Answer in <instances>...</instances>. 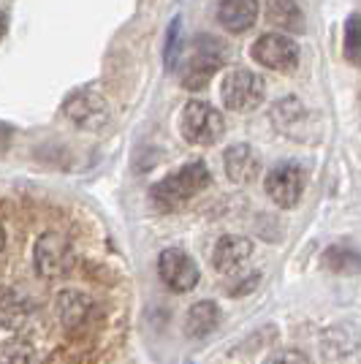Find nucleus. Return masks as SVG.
I'll return each mask as SVG.
<instances>
[{
    "label": "nucleus",
    "mask_w": 361,
    "mask_h": 364,
    "mask_svg": "<svg viewBox=\"0 0 361 364\" xmlns=\"http://www.w3.org/2000/svg\"><path fill=\"white\" fill-rule=\"evenodd\" d=\"M220 318H223L220 307L215 302H210V299L190 304V310L185 316V332H188V337H193V340H201V337H207V334H212L220 326Z\"/></svg>",
    "instance_id": "obj_14"
},
{
    "label": "nucleus",
    "mask_w": 361,
    "mask_h": 364,
    "mask_svg": "<svg viewBox=\"0 0 361 364\" xmlns=\"http://www.w3.org/2000/svg\"><path fill=\"white\" fill-rule=\"evenodd\" d=\"M180 55H182V19L174 16L171 25H168V33H166V46H163L166 71H174V68H177Z\"/></svg>",
    "instance_id": "obj_18"
},
{
    "label": "nucleus",
    "mask_w": 361,
    "mask_h": 364,
    "mask_svg": "<svg viewBox=\"0 0 361 364\" xmlns=\"http://www.w3.org/2000/svg\"><path fill=\"white\" fill-rule=\"evenodd\" d=\"M266 22L280 33H291V36H301L307 31V19L301 11L299 0H266Z\"/></svg>",
    "instance_id": "obj_13"
},
{
    "label": "nucleus",
    "mask_w": 361,
    "mask_h": 364,
    "mask_svg": "<svg viewBox=\"0 0 361 364\" xmlns=\"http://www.w3.org/2000/svg\"><path fill=\"white\" fill-rule=\"evenodd\" d=\"M131 291L95 215L0 191V364H122Z\"/></svg>",
    "instance_id": "obj_1"
},
{
    "label": "nucleus",
    "mask_w": 361,
    "mask_h": 364,
    "mask_svg": "<svg viewBox=\"0 0 361 364\" xmlns=\"http://www.w3.org/2000/svg\"><path fill=\"white\" fill-rule=\"evenodd\" d=\"M63 114H65V120L74 122L82 131H98L109 120V104L101 92L82 87L63 101Z\"/></svg>",
    "instance_id": "obj_7"
},
{
    "label": "nucleus",
    "mask_w": 361,
    "mask_h": 364,
    "mask_svg": "<svg viewBox=\"0 0 361 364\" xmlns=\"http://www.w3.org/2000/svg\"><path fill=\"white\" fill-rule=\"evenodd\" d=\"M264 364H310V359H307V353H301L296 348H280L274 350Z\"/></svg>",
    "instance_id": "obj_19"
},
{
    "label": "nucleus",
    "mask_w": 361,
    "mask_h": 364,
    "mask_svg": "<svg viewBox=\"0 0 361 364\" xmlns=\"http://www.w3.org/2000/svg\"><path fill=\"white\" fill-rule=\"evenodd\" d=\"M250 55L258 65L269 71H280V74H291L299 65V46L286 33H264L253 44Z\"/></svg>",
    "instance_id": "obj_6"
},
{
    "label": "nucleus",
    "mask_w": 361,
    "mask_h": 364,
    "mask_svg": "<svg viewBox=\"0 0 361 364\" xmlns=\"http://www.w3.org/2000/svg\"><path fill=\"white\" fill-rule=\"evenodd\" d=\"M271 117H274L277 128L283 134H293V131H299V122L307 120V112H304V107H301L296 98H283L280 104H274Z\"/></svg>",
    "instance_id": "obj_16"
},
{
    "label": "nucleus",
    "mask_w": 361,
    "mask_h": 364,
    "mask_svg": "<svg viewBox=\"0 0 361 364\" xmlns=\"http://www.w3.org/2000/svg\"><path fill=\"white\" fill-rule=\"evenodd\" d=\"M323 267L334 274H361V250L353 245H331L323 253Z\"/></svg>",
    "instance_id": "obj_15"
},
{
    "label": "nucleus",
    "mask_w": 361,
    "mask_h": 364,
    "mask_svg": "<svg viewBox=\"0 0 361 364\" xmlns=\"http://www.w3.org/2000/svg\"><path fill=\"white\" fill-rule=\"evenodd\" d=\"M11 139H14V128L6 125V122H0V152H6L11 147Z\"/></svg>",
    "instance_id": "obj_21"
},
{
    "label": "nucleus",
    "mask_w": 361,
    "mask_h": 364,
    "mask_svg": "<svg viewBox=\"0 0 361 364\" xmlns=\"http://www.w3.org/2000/svg\"><path fill=\"white\" fill-rule=\"evenodd\" d=\"M210 168L204 166V164H198V161L196 164H188L180 171L163 177L158 185H152V204L158 210H163V213H177L190 198L198 196L204 188H210Z\"/></svg>",
    "instance_id": "obj_2"
},
{
    "label": "nucleus",
    "mask_w": 361,
    "mask_h": 364,
    "mask_svg": "<svg viewBox=\"0 0 361 364\" xmlns=\"http://www.w3.org/2000/svg\"><path fill=\"white\" fill-rule=\"evenodd\" d=\"M264 95H266V82L256 71L237 68L223 76L220 98H223V107L231 112H253L261 107Z\"/></svg>",
    "instance_id": "obj_5"
},
{
    "label": "nucleus",
    "mask_w": 361,
    "mask_h": 364,
    "mask_svg": "<svg viewBox=\"0 0 361 364\" xmlns=\"http://www.w3.org/2000/svg\"><path fill=\"white\" fill-rule=\"evenodd\" d=\"M6 31H9V16L0 11V41H3V36H6Z\"/></svg>",
    "instance_id": "obj_22"
},
{
    "label": "nucleus",
    "mask_w": 361,
    "mask_h": 364,
    "mask_svg": "<svg viewBox=\"0 0 361 364\" xmlns=\"http://www.w3.org/2000/svg\"><path fill=\"white\" fill-rule=\"evenodd\" d=\"M343 55L347 63H361V14H350L345 19Z\"/></svg>",
    "instance_id": "obj_17"
},
{
    "label": "nucleus",
    "mask_w": 361,
    "mask_h": 364,
    "mask_svg": "<svg viewBox=\"0 0 361 364\" xmlns=\"http://www.w3.org/2000/svg\"><path fill=\"white\" fill-rule=\"evenodd\" d=\"M180 131L190 144H196V147H212V144H217L223 139V134H226V120L207 101H190L188 107L182 109Z\"/></svg>",
    "instance_id": "obj_4"
},
{
    "label": "nucleus",
    "mask_w": 361,
    "mask_h": 364,
    "mask_svg": "<svg viewBox=\"0 0 361 364\" xmlns=\"http://www.w3.org/2000/svg\"><path fill=\"white\" fill-rule=\"evenodd\" d=\"M258 280H261V274L258 272H253L250 274V277H242L239 280V286H228V294H231V296H242V294H250V291L256 289L258 286Z\"/></svg>",
    "instance_id": "obj_20"
},
{
    "label": "nucleus",
    "mask_w": 361,
    "mask_h": 364,
    "mask_svg": "<svg viewBox=\"0 0 361 364\" xmlns=\"http://www.w3.org/2000/svg\"><path fill=\"white\" fill-rule=\"evenodd\" d=\"M304 185H307V174L299 164H280V166L271 168L264 180L266 196L283 210H293L299 204Z\"/></svg>",
    "instance_id": "obj_8"
},
{
    "label": "nucleus",
    "mask_w": 361,
    "mask_h": 364,
    "mask_svg": "<svg viewBox=\"0 0 361 364\" xmlns=\"http://www.w3.org/2000/svg\"><path fill=\"white\" fill-rule=\"evenodd\" d=\"M250 256H253V242L247 237L226 234L217 240L215 250H212V267L220 274H237Z\"/></svg>",
    "instance_id": "obj_10"
},
{
    "label": "nucleus",
    "mask_w": 361,
    "mask_h": 364,
    "mask_svg": "<svg viewBox=\"0 0 361 364\" xmlns=\"http://www.w3.org/2000/svg\"><path fill=\"white\" fill-rule=\"evenodd\" d=\"M158 274L166 283V289L174 294H188L198 286V267L196 261L180 247H166L158 256Z\"/></svg>",
    "instance_id": "obj_9"
},
{
    "label": "nucleus",
    "mask_w": 361,
    "mask_h": 364,
    "mask_svg": "<svg viewBox=\"0 0 361 364\" xmlns=\"http://www.w3.org/2000/svg\"><path fill=\"white\" fill-rule=\"evenodd\" d=\"M223 166L231 182L237 185H247L261 174V158L250 144H231L223 155Z\"/></svg>",
    "instance_id": "obj_11"
},
{
    "label": "nucleus",
    "mask_w": 361,
    "mask_h": 364,
    "mask_svg": "<svg viewBox=\"0 0 361 364\" xmlns=\"http://www.w3.org/2000/svg\"><path fill=\"white\" fill-rule=\"evenodd\" d=\"M226 63V46L220 44L215 36H201L196 38V46L190 58L182 65V87L185 90H204Z\"/></svg>",
    "instance_id": "obj_3"
},
{
    "label": "nucleus",
    "mask_w": 361,
    "mask_h": 364,
    "mask_svg": "<svg viewBox=\"0 0 361 364\" xmlns=\"http://www.w3.org/2000/svg\"><path fill=\"white\" fill-rule=\"evenodd\" d=\"M258 19V0H217V22L228 33H247Z\"/></svg>",
    "instance_id": "obj_12"
}]
</instances>
